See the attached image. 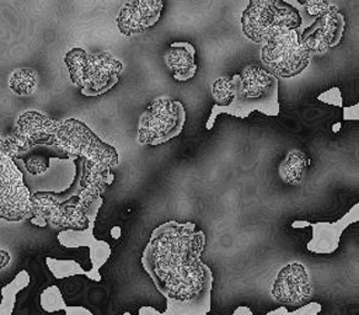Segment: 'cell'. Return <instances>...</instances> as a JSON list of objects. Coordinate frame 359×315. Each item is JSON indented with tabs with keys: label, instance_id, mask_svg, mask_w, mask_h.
<instances>
[{
	"label": "cell",
	"instance_id": "1",
	"mask_svg": "<svg viewBox=\"0 0 359 315\" xmlns=\"http://www.w3.org/2000/svg\"><path fill=\"white\" fill-rule=\"evenodd\" d=\"M205 246V232L191 222L170 220L153 230L142 264L166 300L161 314L210 313L215 276L201 259Z\"/></svg>",
	"mask_w": 359,
	"mask_h": 315
},
{
	"label": "cell",
	"instance_id": "2",
	"mask_svg": "<svg viewBox=\"0 0 359 315\" xmlns=\"http://www.w3.org/2000/svg\"><path fill=\"white\" fill-rule=\"evenodd\" d=\"M332 6L327 0H249L241 16L243 32L256 43L282 30L300 36Z\"/></svg>",
	"mask_w": 359,
	"mask_h": 315
},
{
	"label": "cell",
	"instance_id": "3",
	"mask_svg": "<svg viewBox=\"0 0 359 315\" xmlns=\"http://www.w3.org/2000/svg\"><path fill=\"white\" fill-rule=\"evenodd\" d=\"M230 101L215 104L207 121V130L215 127L220 114H228L238 119H248L251 112L259 111L266 116L280 115L278 78L259 67H248L243 74H235L229 81Z\"/></svg>",
	"mask_w": 359,
	"mask_h": 315
},
{
	"label": "cell",
	"instance_id": "4",
	"mask_svg": "<svg viewBox=\"0 0 359 315\" xmlns=\"http://www.w3.org/2000/svg\"><path fill=\"white\" fill-rule=\"evenodd\" d=\"M74 177L69 187L63 192H36L31 196L30 222L37 227L65 229H81L89 220L86 210V186L83 185L84 159L75 158Z\"/></svg>",
	"mask_w": 359,
	"mask_h": 315
},
{
	"label": "cell",
	"instance_id": "5",
	"mask_svg": "<svg viewBox=\"0 0 359 315\" xmlns=\"http://www.w3.org/2000/svg\"><path fill=\"white\" fill-rule=\"evenodd\" d=\"M65 63L68 67L70 79L75 86H79L85 96H96L110 91L117 84L122 63L112 55L88 53L83 48H73L65 55Z\"/></svg>",
	"mask_w": 359,
	"mask_h": 315
},
{
	"label": "cell",
	"instance_id": "6",
	"mask_svg": "<svg viewBox=\"0 0 359 315\" xmlns=\"http://www.w3.org/2000/svg\"><path fill=\"white\" fill-rule=\"evenodd\" d=\"M55 145L69 161L83 158L91 164L117 166L118 154L112 147L105 145L96 137L89 127L76 120L57 121Z\"/></svg>",
	"mask_w": 359,
	"mask_h": 315
},
{
	"label": "cell",
	"instance_id": "7",
	"mask_svg": "<svg viewBox=\"0 0 359 315\" xmlns=\"http://www.w3.org/2000/svg\"><path fill=\"white\" fill-rule=\"evenodd\" d=\"M186 122L182 102L160 98L153 101L140 116L138 142L140 145L166 143L182 132Z\"/></svg>",
	"mask_w": 359,
	"mask_h": 315
},
{
	"label": "cell",
	"instance_id": "8",
	"mask_svg": "<svg viewBox=\"0 0 359 315\" xmlns=\"http://www.w3.org/2000/svg\"><path fill=\"white\" fill-rule=\"evenodd\" d=\"M30 215V191L6 142L0 138V218L18 222Z\"/></svg>",
	"mask_w": 359,
	"mask_h": 315
},
{
	"label": "cell",
	"instance_id": "9",
	"mask_svg": "<svg viewBox=\"0 0 359 315\" xmlns=\"http://www.w3.org/2000/svg\"><path fill=\"white\" fill-rule=\"evenodd\" d=\"M264 42L261 60L276 76L292 78L309 65L310 52L300 43L297 31H278Z\"/></svg>",
	"mask_w": 359,
	"mask_h": 315
},
{
	"label": "cell",
	"instance_id": "10",
	"mask_svg": "<svg viewBox=\"0 0 359 315\" xmlns=\"http://www.w3.org/2000/svg\"><path fill=\"white\" fill-rule=\"evenodd\" d=\"M55 125L57 121L50 120L35 111L22 114L6 142L13 158L22 159L34 150L57 147L53 135Z\"/></svg>",
	"mask_w": 359,
	"mask_h": 315
},
{
	"label": "cell",
	"instance_id": "11",
	"mask_svg": "<svg viewBox=\"0 0 359 315\" xmlns=\"http://www.w3.org/2000/svg\"><path fill=\"white\" fill-rule=\"evenodd\" d=\"M102 197H96L91 201L88 210H86V217L89 223L81 229H65L57 235V239L60 241L62 246L67 249H74V248H81V246H88L90 250V261H91V270L88 271L86 277L90 280L100 282V269L105 265L107 260L110 259L111 248L109 243L104 241H97L94 236V225H95L96 217L102 206Z\"/></svg>",
	"mask_w": 359,
	"mask_h": 315
},
{
	"label": "cell",
	"instance_id": "12",
	"mask_svg": "<svg viewBox=\"0 0 359 315\" xmlns=\"http://www.w3.org/2000/svg\"><path fill=\"white\" fill-rule=\"evenodd\" d=\"M344 29L346 20L344 14L334 6L314 25L310 26L299 36L300 43L310 53H323L339 45L344 37Z\"/></svg>",
	"mask_w": 359,
	"mask_h": 315
},
{
	"label": "cell",
	"instance_id": "13",
	"mask_svg": "<svg viewBox=\"0 0 359 315\" xmlns=\"http://www.w3.org/2000/svg\"><path fill=\"white\" fill-rule=\"evenodd\" d=\"M271 293L278 303L285 307H300V304H304L313 293V286L308 271L304 266L297 262L285 266L273 282Z\"/></svg>",
	"mask_w": 359,
	"mask_h": 315
},
{
	"label": "cell",
	"instance_id": "14",
	"mask_svg": "<svg viewBox=\"0 0 359 315\" xmlns=\"http://www.w3.org/2000/svg\"><path fill=\"white\" fill-rule=\"evenodd\" d=\"M164 9L163 0H132L126 4L117 18L121 34L140 35L159 21Z\"/></svg>",
	"mask_w": 359,
	"mask_h": 315
},
{
	"label": "cell",
	"instance_id": "15",
	"mask_svg": "<svg viewBox=\"0 0 359 315\" xmlns=\"http://www.w3.org/2000/svg\"><path fill=\"white\" fill-rule=\"evenodd\" d=\"M359 220V203L351 208L346 215L334 223L319 222L310 223L313 228V238L306 244V249L310 253L319 255H331L339 249L341 236L349 225L357 223Z\"/></svg>",
	"mask_w": 359,
	"mask_h": 315
},
{
	"label": "cell",
	"instance_id": "16",
	"mask_svg": "<svg viewBox=\"0 0 359 315\" xmlns=\"http://www.w3.org/2000/svg\"><path fill=\"white\" fill-rule=\"evenodd\" d=\"M195 57V47L191 43L174 42L165 52V65H168V68L176 81H190L195 76L197 72Z\"/></svg>",
	"mask_w": 359,
	"mask_h": 315
},
{
	"label": "cell",
	"instance_id": "17",
	"mask_svg": "<svg viewBox=\"0 0 359 315\" xmlns=\"http://www.w3.org/2000/svg\"><path fill=\"white\" fill-rule=\"evenodd\" d=\"M309 164L306 155L300 150H290L285 161L280 163V175L282 180L290 185H298L303 180L305 169Z\"/></svg>",
	"mask_w": 359,
	"mask_h": 315
},
{
	"label": "cell",
	"instance_id": "18",
	"mask_svg": "<svg viewBox=\"0 0 359 315\" xmlns=\"http://www.w3.org/2000/svg\"><path fill=\"white\" fill-rule=\"evenodd\" d=\"M30 274L22 270L15 276L11 283L1 288V302H0V315H11L16 305V295L19 292L30 285Z\"/></svg>",
	"mask_w": 359,
	"mask_h": 315
},
{
	"label": "cell",
	"instance_id": "19",
	"mask_svg": "<svg viewBox=\"0 0 359 315\" xmlns=\"http://www.w3.org/2000/svg\"><path fill=\"white\" fill-rule=\"evenodd\" d=\"M52 158L57 159H68L67 155L60 152L57 147L47 148V149H39L30 152L21 159L24 161L26 169L32 175H41L50 168V161ZM69 161V159H68Z\"/></svg>",
	"mask_w": 359,
	"mask_h": 315
},
{
	"label": "cell",
	"instance_id": "20",
	"mask_svg": "<svg viewBox=\"0 0 359 315\" xmlns=\"http://www.w3.org/2000/svg\"><path fill=\"white\" fill-rule=\"evenodd\" d=\"M39 84V74L31 68H21L11 73L9 78L11 91L19 96L31 95Z\"/></svg>",
	"mask_w": 359,
	"mask_h": 315
},
{
	"label": "cell",
	"instance_id": "21",
	"mask_svg": "<svg viewBox=\"0 0 359 315\" xmlns=\"http://www.w3.org/2000/svg\"><path fill=\"white\" fill-rule=\"evenodd\" d=\"M46 265L57 280L68 279L72 276H86L88 271L74 260H58L55 257H46Z\"/></svg>",
	"mask_w": 359,
	"mask_h": 315
},
{
	"label": "cell",
	"instance_id": "22",
	"mask_svg": "<svg viewBox=\"0 0 359 315\" xmlns=\"http://www.w3.org/2000/svg\"><path fill=\"white\" fill-rule=\"evenodd\" d=\"M40 303L42 309L47 313H55L60 310L65 311L67 309L63 295L57 286H50L41 293Z\"/></svg>",
	"mask_w": 359,
	"mask_h": 315
},
{
	"label": "cell",
	"instance_id": "23",
	"mask_svg": "<svg viewBox=\"0 0 359 315\" xmlns=\"http://www.w3.org/2000/svg\"><path fill=\"white\" fill-rule=\"evenodd\" d=\"M318 100L325 102L327 105L336 106V107H344V98L339 88H331L329 91L321 93L318 96Z\"/></svg>",
	"mask_w": 359,
	"mask_h": 315
},
{
	"label": "cell",
	"instance_id": "24",
	"mask_svg": "<svg viewBox=\"0 0 359 315\" xmlns=\"http://www.w3.org/2000/svg\"><path fill=\"white\" fill-rule=\"evenodd\" d=\"M321 310H323V305L318 302H311L308 304L300 305L298 309L290 311L288 315H316L319 314Z\"/></svg>",
	"mask_w": 359,
	"mask_h": 315
},
{
	"label": "cell",
	"instance_id": "25",
	"mask_svg": "<svg viewBox=\"0 0 359 315\" xmlns=\"http://www.w3.org/2000/svg\"><path fill=\"white\" fill-rule=\"evenodd\" d=\"M342 109H344V121L359 120V104H355L352 107H342Z\"/></svg>",
	"mask_w": 359,
	"mask_h": 315
},
{
	"label": "cell",
	"instance_id": "26",
	"mask_svg": "<svg viewBox=\"0 0 359 315\" xmlns=\"http://www.w3.org/2000/svg\"><path fill=\"white\" fill-rule=\"evenodd\" d=\"M67 315H93V313L83 307H73V305H67V309L65 310Z\"/></svg>",
	"mask_w": 359,
	"mask_h": 315
},
{
	"label": "cell",
	"instance_id": "27",
	"mask_svg": "<svg viewBox=\"0 0 359 315\" xmlns=\"http://www.w3.org/2000/svg\"><path fill=\"white\" fill-rule=\"evenodd\" d=\"M138 313H140V315H161V311L155 309L153 307H149V305L142 307V308L138 310Z\"/></svg>",
	"mask_w": 359,
	"mask_h": 315
},
{
	"label": "cell",
	"instance_id": "28",
	"mask_svg": "<svg viewBox=\"0 0 359 315\" xmlns=\"http://www.w3.org/2000/svg\"><path fill=\"white\" fill-rule=\"evenodd\" d=\"M11 262V254L8 251L0 250V270Z\"/></svg>",
	"mask_w": 359,
	"mask_h": 315
},
{
	"label": "cell",
	"instance_id": "29",
	"mask_svg": "<svg viewBox=\"0 0 359 315\" xmlns=\"http://www.w3.org/2000/svg\"><path fill=\"white\" fill-rule=\"evenodd\" d=\"M234 315H254V313L248 307L240 305L238 309L234 310Z\"/></svg>",
	"mask_w": 359,
	"mask_h": 315
},
{
	"label": "cell",
	"instance_id": "30",
	"mask_svg": "<svg viewBox=\"0 0 359 315\" xmlns=\"http://www.w3.org/2000/svg\"><path fill=\"white\" fill-rule=\"evenodd\" d=\"M290 314V310L287 309L285 305H280L278 309L272 310L269 311V315H288Z\"/></svg>",
	"mask_w": 359,
	"mask_h": 315
},
{
	"label": "cell",
	"instance_id": "31",
	"mask_svg": "<svg viewBox=\"0 0 359 315\" xmlns=\"http://www.w3.org/2000/svg\"><path fill=\"white\" fill-rule=\"evenodd\" d=\"M292 227L294 228V229H299V228H306V227H310V222L308 220H295L292 223Z\"/></svg>",
	"mask_w": 359,
	"mask_h": 315
},
{
	"label": "cell",
	"instance_id": "32",
	"mask_svg": "<svg viewBox=\"0 0 359 315\" xmlns=\"http://www.w3.org/2000/svg\"><path fill=\"white\" fill-rule=\"evenodd\" d=\"M111 235H112V238H115V239H118L121 236V228L120 227H115V228H112L111 230Z\"/></svg>",
	"mask_w": 359,
	"mask_h": 315
},
{
	"label": "cell",
	"instance_id": "33",
	"mask_svg": "<svg viewBox=\"0 0 359 315\" xmlns=\"http://www.w3.org/2000/svg\"><path fill=\"white\" fill-rule=\"evenodd\" d=\"M341 126H342V123L341 122H339V123H336V125L332 126V132H334V133H337L339 130H341Z\"/></svg>",
	"mask_w": 359,
	"mask_h": 315
}]
</instances>
